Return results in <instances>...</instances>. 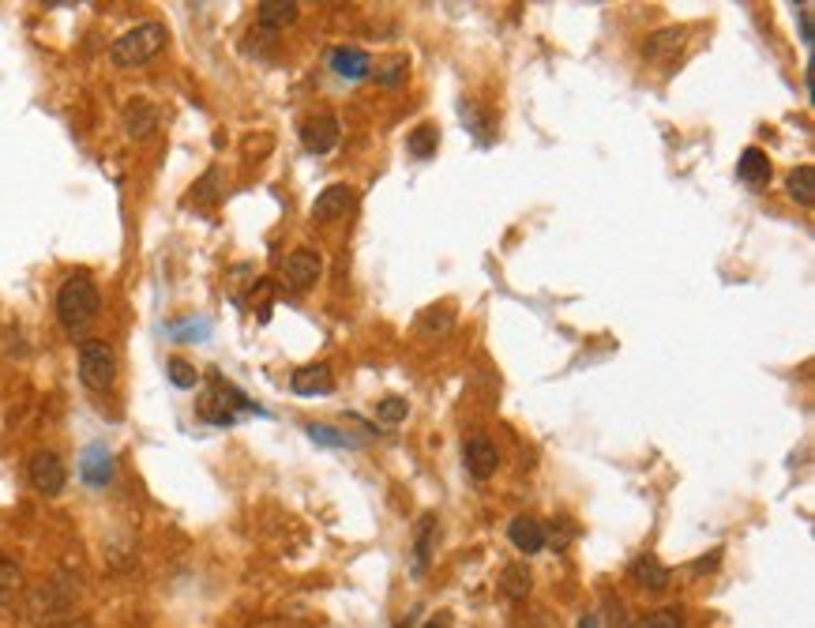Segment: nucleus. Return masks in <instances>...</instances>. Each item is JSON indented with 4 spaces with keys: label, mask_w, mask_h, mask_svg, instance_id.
Segmentation results:
<instances>
[{
    "label": "nucleus",
    "mask_w": 815,
    "mask_h": 628,
    "mask_svg": "<svg viewBox=\"0 0 815 628\" xmlns=\"http://www.w3.org/2000/svg\"><path fill=\"white\" fill-rule=\"evenodd\" d=\"M27 595V576L16 561L0 557V613H12Z\"/></svg>",
    "instance_id": "12"
},
{
    "label": "nucleus",
    "mask_w": 815,
    "mask_h": 628,
    "mask_svg": "<svg viewBox=\"0 0 815 628\" xmlns=\"http://www.w3.org/2000/svg\"><path fill=\"white\" fill-rule=\"evenodd\" d=\"M293 395H331L335 392V377H331V365H305L297 369L290 380Z\"/></svg>",
    "instance_id": "14"
},
{
    "label": "nucleus",
    "mask_w": 815,
    "mask_h": 628,
    "mask_svg": "<svg viewBox=\"0 0 815 628\" xmlns=\"http://www.w3.org/2000/svg\"><path fill=\"white\" fill-rule=\"evenodd\" d=\"M508 538H511V546H515L519 553H526V557H530V553H541L545 550V542H549V538H545V523H538L534 516L511 519Z\"/></svg>",
    "instance_id": "10"
},
{
    "label": "nucleus",
    "mask_w": 815,
    "mask_h": 628,
    "mask_svg": "<svg viewBox=\"0 0 815 628\" xmlns=\"http://www.w3.org/2000/svg\"><path fill=\"white\" fill-rule=\"evenodd\" d=\"M797 19H800V38H804V42L812 46V4H800Z\"/></svg>",
    "instance_id": "30"
},
{
    "label": "nucleus",
    "mask_w": 815,
    "mask_h": 628,
    "mask_svg": "<svg viewBox=\"0 0 815 628\" xmlns=\"http://www.w3.org/2000/svg\"><path fill=\"white\" fill-rule=\"evenodd\" d=\"M447 328H451V313H447V309H429V313L421 316V331H425V335L447 331Z\"/></svg>",
    "instance_id": "28"
},
{
    "label": "nucleus",
    "mask_w": 815,
    "mask_h": 628,
    "mask_svg": "<svg viewBox=\"0 0 815 628\" xmlns=\"http://www.w3.org/2000/svg\"><path fill=\"white\" fill-rule=\"evenodd\" d=\"M102 313V294L91 271H72L57 290V320L68 335H83Z\"/></svg>",
    "instance_id": "1"
},
{
    "label": "nucleus",
    "mask_w": 815,
    "mask_h": 628,
    "mask_svg": "<svg viewBox=\"0 0 815 628\" xmlns=\"http://www.w3.org/2000/svg\"><path fill=\"white\" fill-rule=\"evenodd\" d=\"M57 628H91L87 621H64V625H57Z\"/></svg>",
    "instance_id": "34"
},
{
    "label": "nucleus",
    "mask_w": 815,
    "mask_h": 628,
    "mask_svg": "<svg viewBox=\"0 0 815 628\" xmlns=\"http://www.w3.org/2000/svg\"><path fill=\"white\" fill-rule=\"evenodd\" d=\"M170 380L177 384V388H196L200 384V373H196V365H188L185 358H170Z\"/></svg>",
    "instance_id": "26"
},
{
    "label": "nucleus",
    "mask_w": 815,
    "mask_h": 628,
    "mask_svg": "<svg viewBox=\"0 0 815 628\" xmlns=\"http://www.w3.org/2000/svg\"><path fill=\"white\" fill-rule=\"evenodd\" d=\"M256 19H260V27H267V31L290 27L293 19H297V4H293V0H260V4H256Z\"/></svg>",
    "instance_id": "19"
},
{
    "label": "nucleus",
    "mask_w": 815,
    "mask_h": 628,
    "mask_svg": "<svg viewBox=\"0 0 815 628\" xmlns=\"http://www.w3.org/2000/svg\"><path fill=\"white\" fill-rule=\"evenodd\" d=\"M406 147H410V155L414 158H432L436 155V147H440V128L436 125H421L410 132V140H406Z\"/></svg>",
    "instance_id": "23"
},
{
    "label": "nucleus",
    "mask_w": 815,
    "mask_h": 628,
    "mask_svg": "<svg viewBox=\"0 0 815 628\" xmlns=\"http://www.w3.org/2000/svg\"><path fill=\"white\" fill-rule=\"evenodd\" d=\"M308 437L316 440V444H327V448H357V444H361L357 437L339 433V429H331V425H308Z\"/></svg>",
    "instance_id": "24"
},
{
    "label": "nucleus",
    "mask_w": 815,
    "mask_h": 628,
    "mask_svg": "<svg viewBox=\"0 0 815 628\" xmlns=\"http://www.w3.org/2000/svg\"><path fill=\"white\" fill-rule=\"evenodd\" d=\"M639 628H684V617H680V610H654L639 621Z\"/></svg>",
    "instance_id": "27"
},
{
    "label": "nucleus",
    "mask_w": 815,
    "mask_h": 628,
    "mask_svg": "<svg viewBox=\"0 0 815 628\" xmlns=\"http://www.w3.org/2000/svg\"><path fill=\"white\" fill-rule=\"evenodd\" d=\"M579 628H598V617H594V613H586L583 621H579Z\"/></svg>",
    "instance_id": "33"
},
{
    "label": "nucleus",
    "mask_w": 815,
    "mask_h": 628,
    "mask_svg": "<svg viewBox=\"0 0 815 628\" xmlns=\"http://www.w3.org/2000/svg\"><path fill=\"white\" fill-rule=\"evenodd\" d=\"M406 414H410V403H406L402 395H387V399H380V403H376V418H380L384 425L406 422Z\"/></svg>",
    "instance_id": "25"
},
{
    "label": "nucleus",
    "mask_w": 815,
    "mask_h": 628,
    "mask_svg": "<svg viewBox=\"0 0 815 628\" xmlns=\"http://www.w3.org/2000/svg\"><path fill=\"white\" fill-rule=\"evenodd\" d=\"M462 459H466V471H470V478H477V482H489V478L496 474V467H500V452H496V444L489 437H470V440H466Z\"/></svg>",
    "instance_id": "6"
},
{
    "label": "nucleus",
    "mask_w": 815,
    "mask_h": 628,
    "mask_svg": "<svg viewBox=\"0 0 815 628\" xmlns=\"http://www.w3.org/2000/svg\"><path fill=\"white\" fill-rule=\"evenodd\" d=\"M354 189L350 185H327V189L316 196V204H312V219L316 222H331V219H342L350 207H354Z\"/></svg>",
    "instance_id": "8"
},
{
    "label": "nucleus",
    "mask_w": 815,
    "mask_h": 628,
    "mask_svg": "<svg viewBox=\"0 0 815 628\" xmlns=\"http://www.w3.org/2000/svg\"><path fill=\"white\" fill-rule=\"evenodd\" d=\"M631 580L639 583V587H646V591H665V587H669V568H665L662 561H654V557H639V561L631 565Z\"/></svg>",
    "instance_id": "20"
},
{
    "label": "nucleus",
    "mask_w": 815,
    "mask_h": 628,
    "mask_svg": "<svg viewBox=\"0 0 815 628\" xmlns=\"http://www.w3.org/2000/svg\"><path fill=\"white\" fill-rule=\"evenodd\" d=\"M425 628H451V617H447V613H440V617H432Z\"/></svg>",
    "instance_id": "32"
},
{
    "label": "nucleus",
    "mask_w": 815,
    "mask_h": 628,
    "mask_svg": "<svg viewBox=\"0 0 815 628\" xmlns=\"http://www.w3.org/2000/svg\"><path fill=\"white\" fill-rule=\"evenodd\" d=\"M320 271H323L320 252L297 249V252H290V256H286V279H290L293 290H305V286H312L316 279H320Z\"/></svg>",
    "instance_id": "9"
},
{
    "label": "nucleus",
    "mask_w": 815,
    "mask_h": 628,
    "mask_svg": "<svg viewBox=\"0 0 815 628\" xmlns=\"http://www.w3.org/2000/svg\"><path fill=\"white\" fill-rule=\"evenodd\" d=\"M79 474H83V482L94 489L109 486V478H113V456H109L106 444H91V448L83 452V459H79Z\"/></svg>",
    "instance_id": "11"
},
{
    "label": "nucleus",
    "mask_w": 815,
    "mask_h": 628,
    "mask_svg": "<svg viewBox=\"0 0 815 628\" xmlns=\"http://www.w3.org/2000/svg\"><path fill=\"white\" fill-rule=\"evenodd\" d=\"M154 128H158V110H154V102H147V98H132V102L124 106V132H128L132 140H147Z\"/></svg>",
    "instance_id": "15"
},
{
    "label": "nucleus",
    "mask_w": 815,
    "mask_h": 628,
    "mask_svg": "<svg viewBox=\"0 0 815 628\" xmlns=\"http://www.w3.org/2000/svg\"><path fill=\"white\" fill-rule=\"evenodd\" d=\"M718 565V550L710 553V557H703V561H695V572H707V568Z\"/></svg>",
    "instance_id": "31"
},
{
    "label": "nucleus",
    "mask_w": 815,
    "mask_h": 628,
    "mask_svg": "<svg viewBox=\"0 0 815 628\" xmlns=\"http://www.w3.org/2000/svg\"><path fill=\"white\" fill-rule=\"evenodd\" d=\"M31 486L42 493V497H61L64 482H68V471L57 452H34L31 456Z\"/></svg>",
    "instance_id": "5"
},
{
    "label": "nucleus",
    "mask_w": 815,
    "mask_h": 628,
    "mask_svg": "<svg viewBox=\"0 0 815 628\" xmlns=\"http://www.w3.org/2000/svg\"><path fill=\"white\" fill-rule=\"evenodd\" d=\"M79 587L72 580H49L42 587H34L31 598H27V613H31L34 625H64V617L76 602Z\"/></svg>",
    "instance_id": "3"
},
{
    "label": "nucleus",
    "mask_w": 815,
    "mask_h": 628,
    "mask_svg": "<svg viewBox=\"0 0 815 628\" xmlns=\"http://www.w3.org/2000/svg\"><path fill=\"white\" fill-rule=\"evenodd\" d=\"M436 542H440V523L436 516H421L417 523V538H414V572H425L436 553Z\"/></svg>",
    "instance_id": "17"
},
{
    "label": "nucleus",
    "mask_w": 815,
    "mask_h": 628,
    "mask_svg": "<svg viewBox=\"0 0 815 628\" xmlns=\"http://www.w3.org/2000/svg\"><path fill=\"white\" fill-rule=\"evenodd\" d=\"M166 27L162 23H139L128 34H121L113 46H109V61L117 68H139V64L154 61L162 49H166Z\"/></svg>",
    "instance_id": "2"
},
{
    "label": "nucleus",
    "mask_w": 815,
    "mask_h": 628,
    "mask_svg": "<svg viewBox=\"0 0 815 628\" xmlns=\"http://www.w3.org/2000/svg\"><path fill=\"white\" fill-rule=\"evenodd\" d=\"M79 380L91 392H109L117 380V354L102 339H87L79 346Z\"/></svg>",
    "instance_id": "4"
},
{
    "label": "nucleus",
    "mask_w": 815,
    "mask_h": 628,
    "mask_svg": "<svg viewBox=\"0 0 815 628\" xmlns=\"http://www.w3.org/2000/svg\"><path fill=\"white\" fill-rule=\"evenodd\" d=\"M785 189H789V196H793L797 204L812 207L815 204V166H797V170L789 173Z\"/></svg>",
    "instance_id": "22"
},
{
    "label": "nucleus",
    "mask_w": 815,
    "mask_h": 628,
    "mask_svg": "<svg viewBox=\"0 0 815 628\" xmlns=\"http://www.w3.org/2000/svg\"><path fill=\"white\" fill-rule=\"evenodd\" d=\"M402 76H406V61H391V64H387V68H384V72H380V76H376V79H380L384 87H399V83H402Z\"/></svg>",
    "instance_id": "29"
},
{
    "label": "nucleus",
    "mask_w": 815,
    "mask_h": 628,
    "mask_svg": "<svg viewBox=\"0 0 815 628\" xmlns=\"http://www.w3.org/2000/svg\"><path fill=\"white\" fill-rule=\"evenodd\" d=\"M335 143H339V121L331 113H320V117L301 125V147L308 155H327Z\"/></svg>",
    "instance_id": "7"
},
{
    "label": "nucleus",
    "mask_w": 815,
    "mask_h": 628,
    "mask_svg": "<svg viewBox=\"0 0 815 628\" xmlns=\"http://www.w3.org/2000/svg\"><path fill=\"white\" fill-rule=\"evenodd\" d=\"M737 177L744 181V185H752V189H763L770 181V158L767 151H759V147H748L744 155H740L737 162Z\"/></svg>",
    "instance_id": "18"
},
{
    "label": "nucleus",
    "mask_w": 815,
    "mask_h": 628,
    "mask_svg": "<svg viewBox=\"0 0 815 628\" xmlns=\"http://www.w3.org/2000/svg\"><path fill=\"white\" fill-rule=\"evenodd\" d=\"M684 49V31L680 27H665V31L650 34L643 46V57L646 61H658V64H669Z\"/></svg>",
    "instance_id": "16"
},
{
    "label": "nucleus",
    "mask_w": 815,
    "mask_h": 628,
    "mask_svg": "<svg viewBox=\"0 0 815 628\" xmlns=\"http://www.w3.org/2000/svg\"><path fill=\"white\" fill-rule=\"evenodd\" d=\"M331 72L339 79H365L372 72V61H369V53L365 49H357V46H339V49H331Z\"/></svg>",
    "instance_id": "13"
},
{
    "label": "nucleus",
    "mask_w": 815,
    "mask_h": 628,
    "mask_svg": "<svg viewBox=\"0 0 815 628\" xmlns=\"http://www.w3.org/2000/svg\"><path fill=\"white\" fill-rule=\"evenodd\" d=\"M500 591L511 598V602H523V598H530V591H534V576H530V568L526 565H508L504 572H500Z\"/></svg>",
    "instance_id": "21"
}]
</instances>
